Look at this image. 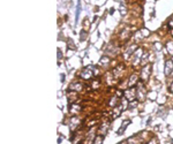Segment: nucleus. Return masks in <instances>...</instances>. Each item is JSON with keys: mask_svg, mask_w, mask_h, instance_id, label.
Wrapping results in <instances>:
<instances>
[{"mask_svg": "<svg viewBox=\"0 0 173 144\" xmlns=\"http://www.w3.org/2000/svg\"><path fill=\"white\" fill-rule=\"evenodd\" d=\"M63 58V53L60 51H58V59H61Z\"/></svg>", "mask_w": 173, "mask_h": 144, "instance_id": "nucleus-28", "label": "nucleus"}, {"mask_svg": "<svg viewBox=\"0 0 173 144\" xmlns=\"http://www.w3.org/2000/svg\"><path fill=\"white\" fill-rule=\"evenodd\" d=\"M125 97H126V99L130 103V101H133L134 99H136V97H137V94H136V89L134 88V87H132V88H129L128 90L125 91Z\"/></svg>", "mask_w": 173, "mask_h": 144, "instance_id": "nucleus-3", "label": "nucleus"}, {"mask_svg": "<svg viewBox=\"0 0 173 144\" xmlns=\"http://www.w3.org/2000/svg\"><path fill=\"white\" fill-rule=\"evenodd\" d=\"M122 106H118V107H114V118H118L120 114H121V112H122Z\"/></svg>", "mask_w": 173, "mask_h": 144, "instance_id": "nucleus-20", "label": "nucleus"}, {"mask_svg": "<svg viewBox=\"0 0 173 144\" xmlns=\"http://www.w3.org/2000/svg\"><path fill=\"white\" fill-rule=\"evenodd\" d=\"M171 60H172V61H173V57H172V59H171Z\"/></svg>", "mask_w": 173, "mask_h": 144, "instance_id": "nucleus-33", "label": "nucleus"}, {"mask_svg": "<svg viewBox=\"0 0 173 144\" xmlns=\"http://www.w3.org/2000/svg\"><path fill=\"white\" fill-rule=\"evenodd\" d=\"M95 75H98V69L94 66H88L81 72V77L84 80H90Z\"/></svg>", "mask_w": 173, "mask_h": 144, "instance_id": "nucleus-1", "label": "nucleus"}, {"mask_svg": "<svg viewBox=\"0 0 173 144\" xmlns=\"http://www.w3.org/2000/svg\"><path fill=\"white\" fill-rule=\"evenodd\" d=\"M127 13V9H126V6H124V4L120 5V14L124 16Z\"/></svg>", "mask_w": 173, "mask_h": 144, "instance_id": "nucleus-23", "label": "nucleus"}, {"mask_svg": "<svg viewBox=\"0 0 173 144\" xmlns=\"http://www.w3.org/2000/svg\"><path fill=\"white\" fill-rule=\"evenodd\" d=\"M105 54H106V55H112V57H114V55H117V50L114 48V46H113L112 44H110V45L108 46V48L105 50Z\"/></svg>", "mask_w": 173, "mask_h": 144, "instance_id": "nucleus-14", "label": "nucleus"}, {"mask_svg": "<svg viewBox=\"0 0 173 144\" xmlns=\"http://www.w3.org/2000/svg\"><path fill=\"white\" fill-rule=\"evenodd\" d=\"M171 35H172V36H173V29H172V30H171Z\"/></svg>", "mask_w": 173, "mask_h": 144, "instance_id": "nucleus-32", "label": "nucleus"}, {"mask_svg": "<svg viewBox=\"0 0 173 144\" xmlns=\"http://www.w3.org/2000/svg\"><path fill=\"white\" fill-rule=\"evenodd\" d=\"M150 70H151V65H145L142 69L141 77L142 80H148V77L150 76Z\"/></svg>", "mask_w": 173, "mask_h": 144, "instance_id": "nucleus-5", "label": "nucleus"}, {"mask_svg": "<svg viewBox=\"0 0 173 144\" xmlns=\"http://www.w3.org/2000/svg\"><path fill=\"white\" fill-rule=\"evenodd\" d=\"M63 80H65V76H63V75H61V82H63Z\"/></svg>", "mask_w": 173, "mask_h": 144, "instance_id": "nucleus-30", "label": "nucleus"}, {"mask_svg": "<svg viewBox=\"0 0 173 144\" xmlns=\"http://www.w3.org/2000/svg\"><path fill=\"white\" fill-rule=\"evenodd\" d=\"M142 48H137L135 52H134V54H133V59H132V62H133V66H137L139 65V61H140V59H142L141 55H142Z\"/></svg>", "mask_w": 173, "mask_h": 144, "instance_id": "nucleus-4", "label": "nucleus"}, {"mask_svg": "<svg viewBox=\"0 0 173 144\" xmlns=\"http://www.w3.org/2000/svg\"><path fill=\"white\" fill-rule=\"evenodd\" d=\"M72 113H76V112H80L81 111V106L78 105V104H73V105H70V110H69Z\"/></svg>", "mask_w": 173, "mask_h": 144, "instance_id": "nucleus-18", "label": "nucleus"}, {"mask_svg": "<svg viewBox=\"0 0 173 144\" xmlns=\"http://www.w3.org/2000/svg\"><path fill=\"white\" fill-rule=\"evenodd\" d=\"M104 142V136H100V135H98V136H96L94 140V143L93 144H103Z\"/></svg>", "mask_w": 173, "mask_h": 144, "instance_id": "nucleus-19", "label": "nucleus"}, {"mask_svg": "<svg viewBox=\"0 0 173 144\" xmlns=\"http://www.w3.org/2000/svg\"><path fill=\"white\" fill-rule=\"evenodd\" d=\"M169 27H170L171 29H173V17L170 20V22H169Z\"/></svg>", "mask_w": 173, "mask_h": 144, "instance_id": "nucleus-27", "label": "nucleus"}, {"mask_svg": "<svg viewBox=\"0 0 173 144\" xmlns=\"http://www.w3.org/2000/svg\"><path fill=\"white\" fill-rule=\"evenodd\" d=\"M155 48H156V50H157V51L162 50V46H160V44H159V43H156V44H155Z\"/></svg>", "mask_w": 173, "mask_h": 144, "instance_id": "nucleus-26", "label": "nucleus"}, {"mask_svg": "<svg viewBox=\"0 0 173 144\" xmlns=\"http://www.w3.org/2000/svg\"><path fill=\"white\" fill-rule=\"evenodd\" d=\"M165 75L166 76H170L173 72V61L172 60H167L166 64H165Z\"/></svg>", "mask_w": 173, "mask_h": 144, "instance_id": "nucleus-7", "label": "nucleus"}, {"mask_svg": "<svg viewBox=\"0 0 173 144\" xmlns=\"http://www.w3.org/2000/svg\"><path fill=\"white\" fill-rule=\"evenodd\" d=\"M169 89H170V92H172L173 94V82L171 83V85H170V88H169Z\"/></svg>", "mask_w": 173, "mask_h": 144, "instance_id": "nucleus-29", "label": "nucleus"}, {"mask_svg": "<svg viewBox=\"0 0 173 144\" xmlns=\"http://www.w3.org/2000/svg\"><path fill=\"white\" fill-rule=\"evenodd\" d=\"M130 123V120H126L122 125H121V127H120V130H118V134L119 135H121L122 133H124V130H126V128H127V126Z\"/></svg>", "mask_w": 173, "mask_h": 144, "instance_id": "nucleus-16", "label": "nucleus"}, {"mask_svg": "<svg viewBox=\"0 0 173 144\" xmlns=\"http://www.w3.org/2000/svg\"><path fill=\"white\" fill-rule=\"evenodd\" d=\"M118 144H126V142H120V143H118Z\"/></svg>", "mask_w": 173, "mask_h": 144, "instance_id": "nucleus-31", "label": "nucleus"}, {"mask_svg": "<svg viewBox=\"0 0 173 144\" xmlns=\"http://www.w3.org/2000/svg\"><path fill=\"white\" fill-rule=\"evenodd\" d=\"M91 85H93V89H96V88H98V87H99V81L94 80L93 82H91Z\"/></svg>", "mask_w": 173, "mask_h": 144, "instance_id": "nucleus-24", "label": "nucleus"}, {"mask_svg": "<svg viewBox=\"0 0 173 144\" xmlns=\"http://www.w3.org/2000/svg\"><path fill=\"white\" fill-rule=\"evenodd\" d=\"M166 48H167V52L173 57V40L169 42V43L166 44Z\"/></svg>", "mask_w": 173, "mask_h": 144, "instance_id": "nucleus-21", "label": "nucleus"}, {"mask_svg": "<svg viewBox=\"0 0 173 144\" xmlns=\"http://www.w3.org/2000/svg\"><path fill=\"white\" fill-rule=\"evenodd\" d=\"M124 66L122 65H119V66H117L114 69H113V75H114V77L117 79V77H120L121 75H122V72H124Z\"/></svg>", "mask_w": 173, "mask_h": 144, "instance_id": "nucleus-11", "label": "nucleus"}, {"mask_svg": "<svg viewBox=\"0 0 173 144\" xmlns=\"http://www.w3.org/2000/svg\"><path fill=\"white\" fill-rule=\"evenodd\" d=\"M109 127H110V123L108 122H105V123H103L99 128H98V134L100 135V136H105L106 134H108V130H109Z\"/></svg>", "mask_w": 173, "mask_h": 144, "instance_id": "nucleus-9", "label": "nucleus"}, {"mask_svg": "<svg viewBox=\"0 0 173 144\" xmlns=\"http://www.w3.org/2000/svg\"><path fill=\"white\" fill-rule=\"evenodd\" d=\"M136 94H137L136 99H137L139 101H143V100L145 99V97H147V91H145V88H144V85H143L142 82H139V83H137Z\"/></svg>", "mask_w": 173, "mask_h": 144, "instance_id": "nucleus-2", "label": "nucleus"}, {"mask_svg": "<svg viewBox=\"0 0 173 144\" xmlns=\"http://www.w3.org/2000/svg\"><path fill=\"white\" fill-rule=\"evenodd\" d=\"M118 103H119V98L114 96V97H112V98H111V100L109 101V105L112 106V107H115V106L118 105Z\"/></svg>", "mask_w": 173, "mask_h": 144, "instance_id": "nucleus-17", "label": "nucleus"}, {"mask_svg": "<svg viewBox=\"0 0 173 144\" xmlns=\"http://www.w3.org/2000/svg\"><path fill=\"white\" fill-rule=\"evenodd\" d=\"M79 123H80V119L75 118V116H73V118H70V119H69L68 126H69L70 130H74V129H76L78 127H79Z\"/></svg>", "mask_w": 173, "mask_h": 144, "instance_id": "nucleus-6", "label": "nucleus"}, {"mask_svg": "<svg viewBox=\"0 0 173 144\" xmlns=\"http://www.w3.org/2000/svg\"><path fill=\"white\" fill-rule=\"evenodd\" d=\"M149 33H150V31H149L147 28H143V29H141L140 31L136 33V38H137V39L145 38V37H148V36H149Z\"/></svg>", "mask_w": 173, "mask_h": 144, "instance_id": "nucleus-12", "label": "nucleus"}, {"mask_svg": "<svg viewBox=\"0 0 173 144\" xmlns=\"http://www.w3.org/2000/svg\"><path fill=\"white\" fill-rule=\"evenodd\" d=\"M85 38V31H82L81 32V40H84Z\"/></svg>", "mask_w": 173, "mask_h": 144, "instance_id": "nucleus-25", "label": "nucleus"}, {"mask_svg": "<svg viewBox=\"0 0 173 144\" xmlns=\"http://www.w3.org/2000/svg\"><path fill=\"white\" fill-rule=\"evenodd\" d=\"M137 48H137L136 45H130L129 48H127L126 52H125V54H124V58H125V59L127 60V59H128V58H129L132 54H134V52H135Z\"/></svg>", "mask_w": 173, "mask_h": 144, "instance_id": "nucleus-10", "label": "nucleus"}, {"mask_svg": "<svg viewBox=\"0 0 173 144\" xmlns=\"http://www.w3.org/2000/svg\"><path fill=\"white\" fill-rule=\"evenodd\" d=\"M137 81H139V77H137V75H135V74H133V75L130 76V79H129V83H128V85H129V88H132V87H134V84H136V83H139Z\"/></svg>", "mask_w": 173, "mask_h": 144, "instance_id": "nucleus-15", "label": "nucleus"}, {"mask_svg": "<svg viewBox=\"0 0 173 144\" xmlns=\"http://www.w3.org/2000/svg\"><path fill=\"white\" fill-rule=\"evenodd\" d=\"M110 58L108 57V55H103L102 58H100V60H99V66H102V67H108L109 65H110Z\"/></svg>", "mask_w": 173, "mask_h": 144, "instance_id": "nucleus-13", "label": "nucleus"}, {"mask_svg": "<svg viewBox=\"0 0 173 144\" xmlns=\"http://www.w3.org/2000/svg\"><path fill=\"white\" fill-rule=\"evenodd\" d=\"M82 88H83V85L80 82H73V83L69 84L68 90H70V91H81Z\"/></svg>", "mask_w": 173, "mask_h": 144, "instance_id": "nucleus-8", "label": "nucleus"}, {"mask_svg": "<svg viewBox=\"0 0 173 144\" xmlns=\"http://www.w3.org/2000/svg\"><path fill=\"white\" fill-rule=\"evenodd\" d=\"M148 59H149V54H148V53H145V54H144V57H142V59H141L142 65H143V66L148 65Z\"/></svg>", "mask_w": 173, "mask_h": 144, "instance_id": "nucleus-22", "label": "nucleus"}]
</instances>
